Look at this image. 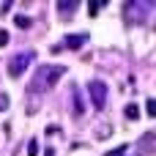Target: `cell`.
Instances as JSON below:
<instances>
[{
  "label": "cell",
  "instance_id": "cell-15",
  "mask_svg": "<svg viewBox=\"0 0 156 156\" xmlns=\"http://www.w3.org/2000/svg\"><path fill=\"white\" fill-rule=\"evenodd\" d=\"M101 5H104V3H90V5H88V11H90V16H93V14H99V8H101Z\"/></svg>",
  "mask_w": 156,
  "mask_h": 156
},
{
  "label": "cell",
  "instance_id": "cell-13",
  "mask_svg": "<svg viewBox=\"0 0 156 156\" xmlns=\"http://www.w3.org/2000/svg\"><path fill=\"white\" fill-rule=\"evenodd\" d=\"M11 41V36H8V30H0V47H5Z\"/></svg>",
  "mask_w": 156,
  "mask_h": 156
},
{
  "label": "cell",
  "instance_id": "cell-5",
  "mask_svg": "<svg viewBox=\"0 0 156 156\" xmlns=\"http://www.w3.org/2000/svg\"><path fill=\"white\" fill-rule=\"evenodd\" d=\"M85 41H88V36H85V33H74V36H66V47H69V49H80Z\"/></svg>",
  "mask_w": 156,
  "mask_h": 156
},
{
  "label": "cell",
  "instance_id": "cell-12",
  "mask_svg": "<svg viewBox=\"0 0 156 156\" xmlns=\"http://www.w3.org/2000/svg\"><path fill=\"white\" fill-rule=\"evenodd\" d=\"M38 154V140H30L27 143V156H36Z\"/></svg>",
  "mask_w": 156,
  "mask_h": 156
},
{
  "label": "cell",
  "instance_id": "cell-14",
  "mask_svg": "<svg viewBox=\"0 0 156 156\" xmlns=\"http://www.w3.org/2000/svg\"><path fill=\"white\" fill-rule=\"evenodd\" d=\"M8 110V93H0V112Z\"/></svg>",
  "mask_w": 156,
  "mask_h": 156
},
{
  "label": "cell",
  "instance_id": "cell-4",
  "mask_svg": "<svg viewBox=\"0 0 156 156\" xmlns=\"http://www.w3.org/2000/svg\"><path fill=\"white\" fill-rule=\"evenodd\" d=\"M123 8H126V14H129V19H132V22H143V19H145V14L154 8V3H126Z\"/></svg>",
  "mask_w": 156,
  "mask_h": 156
},
{
  "label": "cell",
  "instance_id": "cell-7",
  "mask_svg": "<svg viewBox=\"0 0 156 156\" xmlns=\"http://www.w3.org/2000/svg\"><path fill=\"white\" fill-rule=\"evenodd\" d=\"M77 5H80L77 0H69V3H66V0H60V3H58V11H60V14H74V11H77Z\"/></svg>",
  "mask_w": 156,
  "mask_h": 156
},
{
  "label": "cell",
  "instance_id": "cell-8",
  "mask_svg": "<svg viewBox=\"0 0 156 156\" xmlns=\"http://www.w3.org/2000/svg\"><path fill=\"white\" fill-rule=\"evenodd\" d=\"M126 118H129V121H137V118H140V107H137V104H129V107H126Z\"/></svg>",
  "mask_w": 156,
  "mask_h": 156
},
{
  "label": "cell",
  "instance_id": "cell-3",
  "mask_svg": "<svg viewBox=\"0 0 156 156\" xmlns=\"http://www.w3.org/2000/svg\"><path fill=\"white\" fill-rule=\"evenodd\" d=\"M30 60H33V52H16V55L8 60V74H11L14 80H19V77L25 74V69L30 66Z\"/></svg>",
  "mask_w": 156,
  "mask_h": 156
},
{
  "label": "cell",
  "instance_id": "cell-9",
  "mask_svg": "<svg viewBox=\"0 0 156 156\" xmlns=\"http://www.w3.org/2000/svg\"><path fill=\"white\" fill-rule=\"evenodd\" d=\"M145 112H148L151 118H156V99H148V101H145Z\"/></svg>",
  "mask_w": 156,
  "mask_h": 156
},
{
  "label": "cell",
  "instance_id": "cell-16",
  "mask_svg": "<svg viewBox=\"0 0 156 156\" xmlns=\"http://www.w3.org/2000/svg\"><path fill=\"white\" fill-rule=\"evenodd\" d=\"M47 156H55V151H52V148H47Z\"/></svg>",
  "mask_w": 156,
  "mask_h": 156
},
{
  "label": "cell",
  "instance_id": "cell-11",
  "mask_svg": "<svg viewBox=\"0 0 156 156\" xmlns=\"http://www.w3.org/2000/svg\"><path fill=\"white\" fill-rule=\"evenodd\" d=\"M126 148H129V145H118V148H112V151H107L104 156H123V154H126Z\"/></svg>",
  "mask_w": 156,
  "mask_h": 156
},
{
  "label": "cell",
  "instance_id": "cell-2",
  "mask_svg": "<svg viewBox=\"0 0 156 156\" xmlns=\"http://www.w3.org/2000/svg\"><path fill=\"white\" fill-rule=\"evenodd\" d=\"M88 96H90V104H93L96 110H104V107H107V82L93 80V82L88 85Z\"/></svg>",
  "mask_w": 156,
  "mask_h": 156
},
{
  "label": "cell",
  "instance_id": "cell-1",
  "mask_svg": "<svg viewBox=\"0 0 156 156\" xmlns=\"http://www.w3.org/2000/svg\"><path fill=\"white\" fill-rule=\"evenodd\" d=\"M66 74V66H55V63H44V66H38L36 69V74H33V82H30V90H36V93H41V90H47V88H52L60 77Z\"/></svg>",
  "mask_w": 156,
  "mask_h": 156
},
{
  "label": "cell",
  "instance_id": "cell-10",
  "mask_svg": "<svg viewBox=\"0 0 156 156\" xmlns=\"http://www.w3.org/2000/svg\"><path fill=\"white\" fill-rule=\"evenodd\" d=\"M14 22H16V27H30V16H14Z\"/></svg>",
  "mask_w": 156,
  "mask_h": 156
},
{
  "label": "cell",
  "instance_id": "cell-6",
  "mask_svg": "<svg viewBox=\"0 0 156 156\" xmlns=\"http://www.w3.org/2000/svg\"><path fill=\"white\" fill-rule=\"evenodd\" d=\"M71 101H74V115H82V112H85V101H82L77 85H71Z\"/></svg>",
  "mask_w": 156,
  "mask_h": 156
}]
</instances>
